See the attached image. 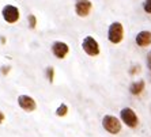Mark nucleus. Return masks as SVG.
I'll use <instances>...</instances> for the list:
<instances>
[{
    "label": "nucleus",
    "instance_id": "obj_1",
    "mask_svg": "<svg viewBox=\"0 0 151 137\" xmlns=\"http://www.w3.org/2000/svg\"><path fill=\"white\" fill-rule=\"evenodd\" d=\"M102 128L110 134H119L121 132V121L114 116H105L102 118Z\"/></svg>",
    "mask_w": 151,
    "mask_h": 137
},
{
    "label": "nucleus",
    "instance_id": "obj_2",
    "mask_svg": "<svg viewBox=\"0 0 151 137\" xmlns=\"http://www.w3.org/2000/svg\"><path fill=\"white\" fill-rule=\"evenodd\" d=\"M120 120H121L123 123H125L128 128H131V129H135L139 125V118H137L136 113L131 109V107L121 109V111H120Z\"/></svg>",
    "mask_w": 151,
    "mask_h": 137
},
{
    "label": "nucleus",
    "instance_id": "obj_3",
    "mask_svg": "<svg viewBox=\"0 0 151 137\" xmlns=\"http://www.w3.org/2000/svg\"><path fill=\"white\" fill-rule=\"evenodd\" d=\"M124 38V27L120 22H113L108 30V39L112 44H120Z\"/></svg>",
    "mask_w": 151,
    "mask_h": 137
},
{
    "label": "nucleus",
    "instance_id": "obj_4",
    "mask_svg": "<svg viewBox=\"0 0 151 137\" xmlns=\"http://www.w3.org/2000/svg\"><path fill=\"white\" fill-rule=\"evenodd\" d=\"M82 49H83V52L86 53V54H88V56H91V57L99 54V45L91 35H87V37L83 39Z\"/></svg>",
    "mask_w": 151,
    "mask_h": 137
},
{
    "label": "nucleus",
    "instance_id": "obj_5",
    "mask_svg": "<svg viewBox=\"0 0 151 137\" xmlns=\"http://www.w3.org/2000/svg\"><path fill=\"white\" fill-rule=\"evenodd\" d=\"M1 15H3V19L7 22V23H15V22L19 21L21 12H19L18 7H15L12 4H7V6H4L3 10H1Z\"/></svg>",
    "mask_w": 151,
    "mask_h": 137
},
{
    "label": "nucleus",
    "instance_id": "obj_6",
    "mask_svg": "<svg viewBox=\"0 0 151 137\" xmlns=\"http://www.w3.org/2000/svg\"><path fill=\"white\" fill-rule=\"evenodd\" d=\"M18 105H19V107L22 110H25L26 113H32L37 109L35 101L32 96H29V95H19L18 96Z\"/></svg>",
    "mask_w": 151,
    "mask_h": 137
},
{
    "label": "nucleus",
    "instance_id": "obj_7",
    "mask_svg": "<svg viewBox=\"0 0 151 137\" xmlns=\"http://www.w3.org/2000/svg\"><path fill=\"white\" fill-rule=\"evenodd\" d=\"M68 52H70V46H68L65 42H63V41H56V42H53L52 53L56 59H59V60L65 59V56L68 54Z\"/></svg>",
    "mask_w": 151,
    "mask_h": 137
},
{
    "label": "nucleus",
    "instance_id": "obj_8",
    "mask_svg": "<svg viewBox=\"0 0 151 137\" xmlns=\"http://www.w3.org/2000/svg\"><path fill=\"white\" fill-rule=\"evenodd\" d=\"M91 7L93 4L90 0H76V3H75V12H76L78 16L84 18L90 14Z\"/></svg>",
    "mask_w": 151,
    "mask_h": 137
},
{
    "label": "nucleus",
    "instance_id": "obj_9",
    "mask_svg": "<svg viewBox=\"0 0 151 137\" xmlns=\"http://www.w3.org/2000/svg\"><path fill=\"white\" fill-rule=\"evenodd\" d=\"M136 44L137 46H142V48H146L151 44V31H147V30H143L139 34L136 35Z\"/></svg>",
    "mask_w": 151,
    "mask_h": 137
},
{
    "label": "nucleus",
    "instance_id": "obj_10",
    "mask_svg": "<svg viewBox=\"0 0 151 137\" xmlns=\"http://www.w3.org/2000/svg\"><path fill=\"white\" fill-rule=\"evenodd\" d=\"M144 86H146L144 80L134 81V83L129 86V92L132 95H140L142 92H143V90H144Z\"/></svg>",
    "mask_w": 151,
    "mask_h": 137
},
{
    "label": "nucleus",
    "instance_id": "obj_11",
    "mask_svg": "<svg viewBox=\"0 0 151 137\" xmlns=\"http://www.w3.org/2000/svg\"><path fill=\"white\" fill-rule=\"evenodd\" d=\"M68 113V106L65 105V103H61V105L59 106L56 109V116L57 117H65Z\"/></svg>",
    "mask_w": 151,
    "mask_h": 137
},
{
    "label": "nucleus",
    "instance_id": "obj_12",
    "mask_svg": "<svg viewBox=\"0 0 151 137\" xmlns=\"http://www.w3.org/2000/svg\"><path fill=\"white\" fill-rule=\"evenodd\" d=\"M45 73H46V79L49 80V83H53V79H55V68L48 67L45 69Z\"/></svg>",
    "mask_w": 151,
    "mask_h": 137
},
{
    "label": "nucleus",
    "instance_id": "obj_13",
    "mask_svg": "<svg viewBox=\"0 0 151 137\" xmlns=\"http://www.w3.org/2000/svg\"><path fill=\"white\" fill-rule=\"evenodd\" d=\"M27 22H29V26H30V29L32 30H34L35 26H37V18H35V15L30 14L27 16Z\"/></svg>",
    "mask_w": 151,
    "mask_h": 137
},
{
    "label": "nucleus",
    "instance_id": "obj_14",
    "mask_svg": "<svg viewBox=\"0 0 151 137\" xmlns=\"http://www.w3.org/2000/svg\"><path fill=\"white\" fill-rule=\"evenodd\" d=\"M143 8L147 14H151V0H146V1H144Z\"/></svg>",
    "mask_w": 151,
    "mask_h": 137
},
{
    "label": "nucleus",
    "instance_id": "obj_15",
    "mask_svg": "<svg viewBox=\"0 0 151 137\" xmlns=\"http://www.w3.org/2000/svg\"><path fill=\"white\" fill-rule=\"evenodd\" d=\"M10 69H11L10 65H3V67H1V73H3V75H7L8 72H10Z\"/></svg>",
    "mask_w": 151,
    "mask_h": 137
},
{
    "label": "nucleus",
    "instance_id": "obj_16",
    "mask_svg": "<svg viewBox=\"0 0 151 137\" xmlns=\"http://www.w3.org/2000/svg\"><path fill=\"white\" fill-rule=\"evenodd\" d=\"M139 69H140V67H139V65H135V67H132V68H131L129 73H131V75H135V73H136V72H139Z\"/></svg>",
    "mask_w": 151,
    "mask_h": 137
},
{
    "label": "nucleus",
    "instance_id": "obj_17",
    "mask_svg": "<svg viewBox=\"0 0 151 137\" xmlns=\"http://www.w3.org/2000/svg\"><path fill=\"white\" fill-rule=\"evenodd\" d=\"M147 67H148V69L151 71V50H150V53H148V56H147Z\"/></svg>",
    "mask_w": 151,
    "mask_h": 137
},
{
    "label": "nucleus",
    "instance_id": "obj_18",
    "mask_svg": "<svg viewBox=\"0 0 151 137\" xmlns=\"http://www.w3.org/2000/svg\"><path fill=\"white\" fill-rule=\"evenodd\" d=\"M4 120H6V116H4V113L0 110V125L4 122Z\"/></svg>",
    "mask_w": 151,
    "mask_h": 137
}]
</instances>
